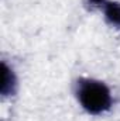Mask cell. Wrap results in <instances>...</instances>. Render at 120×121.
Returning <instances> with one entry per match:
<instances>
[{"instance_id": "cell-1", "label": "cell", "mask_w": 120, "mask_h": 121, "mask_svg": "<svg viewBox=\"0 0 120 121\" xmlns=\"http://www.w3.org/2000/svg\"><path fill=\"white\" fill-rule=\"evenodd\" d=\"M76 97L89 114H102L112 107L109 87L95 79H79L76 83Z\"/></svg>"}, {"instance_id": "cell-2", "label": "cell", "mask_w": 120, "mask_h": 121, "mask_svg": "<svg viewBox=\"0 0 120 121\" xmlns=\"http://www.w3.org/2000/svg\"><path fill=\"white\" fill-rule=\"evenodd\" d=\"M103 14L106 21L120 30V3L119 1H106L103 4Z\"/></svg>"}, {"instance_id": "cell-3", "label": "cell", "mask_w": 120, "mask_h": 121, "mask_svg": "<svg viewBox=\"0 0 120 121\" xmlns=\"http://www.w3.org/2000/svg\"><path fill=\"white\" fill-rule=\"evenodd\" d=\"M1 69H3V79H1V94L3 96H10L16 91V85H17V80H16V76L13 73V70L3 62L1 65Z\"/></svg>"}, {"instance_id": "cell-4", "label": "cell", "mask_w": 120, "mask_h": 121, "mask_svg": "<svg viewBox=\"0 0 120 121\" xmlns=\"http://www.w3.org/2000/svg\"><path fill=\"white\" fill-rule=\"evenodd\" d=\"M106 1H107V0H86L85 3H86V6H88L89 9H97V7L102 9Z\"/></svg>"}]
</instances>
